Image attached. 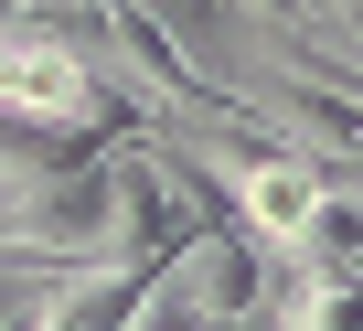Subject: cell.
Returning a JSON list of instances; mask_svg holds the SVG:
<instances>
[{
	"label": "cell",
	"mask_w": 363,
	"mask_h": 331,
	"mask_svg": "<svg viewBox=\"0 0 363 331\" xmlns=\"http://www.w3.org/2000/svg\"><path fill=\"white\" fill-rule=\"evenodd\" d=\"M0 118H75V128H128V107L107 96V75L75 54V33H54L43 11H0Z\"/></svg>",
	"instance_id": "cell-2"
},
{
	"label": "cell",
	"mask_w": 363,
	"mask_h": 331,
	"mask_svg": "<svg viewBox=\"0 0 363 331\" xmlns=\"http://www.w3.org/2000/svg\"><path fill=\"white\" fill-rule=\"evenodd\" d=\"M235 11L257 33H310V22H331V0H235Z\"/></svg>",
	"instance_id": "cell-4"
},
{
	"label": "cell",
	"mask_w": 363,
	"mask_h": 331,
	"mask_svg": "<svg viewBox=\"0 0 363 331\" xmlns=\"http://www.w3.org/2000/svg\"><path fill=\"white\" fill-rule=\"evenodd\" d=\"M320 182H331L320 160H299V150H278V139H267V150L246 160L225 193H235V225H246L267 257H289V246H299V225L320 214Z\"/></svg>",
	"instance_id": "cell-3"
},
{
	"label": "cell",
	"mask_w": 363,
	"mask_h": 331,
	"mask_svg": "<svg viewBox=\"0 0 363 331\" xmlns=\"http://www.w3.org/2000/svg\"><path fill=\"white\" fill-rule=\"evenodd\" d=\"M267 288H278V267H267V246L246 235V225H193L150 278H139V299H128V320H150V331H203V320H267Z\"/></svg>",
	"instance_id": "cell-1"
}]
</instances>
